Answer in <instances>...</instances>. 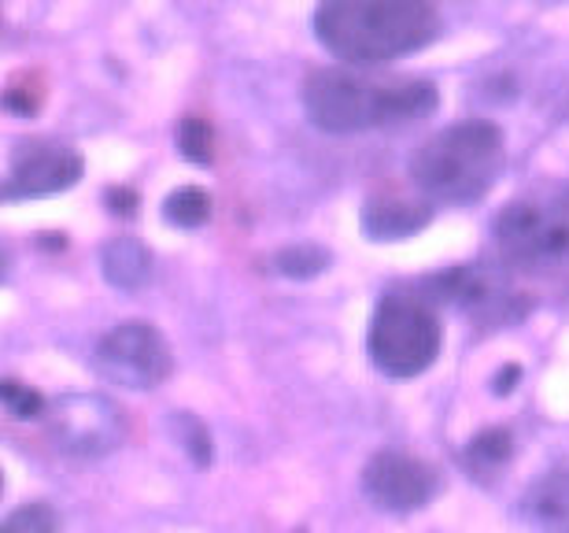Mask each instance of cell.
I'll use <instances>...</instances> for the list:
<instances>
[{"mask_svg": "<svg viewBox=\"0 0 569 533\" xmlns=\"http://www.w3.org/2000/svg\"><path fill=\"white\" fill-rule=\"evenodd\" d=\"M370 67H326L303 82L307 119L326 134H362L407 127L437 111L440 89L415 75H367Z\"/></svg>", "mask_w": 569, "mask_h": 533, "instance_id": "6da1fadb", "label": "cell"}, {"mask_svg": "<svg viewBox=\"0 0 569 533\" xmlns=\"http://www.w3.org/2000/svg\"><path fill=\"white\" fill-rule=\"evenodd\" d=\"M437 33L429 0H322L315 8L318 45L351 67H381L418 52Z\"/></svg>", "mask_w": 569, "mask_h": 533, "instance_id": "7a4b0ae2", "label": "cell"}, {"mask_svg": "<svg viewBox=\"0 0 569 533\" xmlns=\"http://www.w3.org/2000/svg\"><path fill=\"white\" fill-rule=\"evenodd\" d=\"M503 160V130L488 119H466L422 141L411 160V181L432 204H470L496 186Z\"/></svg>", "mask_w": 569, "mask_h": 533, "instance_id": "3957f363", "label": "cell"}, {"mask_svg": "<svg viewBox=\"0 0 569 533\" xmlns=\"http://www.w3.org/2000/svg\"><path fill=\"white\" fill-rule=\"evenodd\" d=\"M440 345L443 326L422 297L389 293L373 308L367 353L373 367L389 374V378H418V374H426L437 363Z\"/></svg>", "mask_w": 569, "mask_h": 533, "instance_id": "277c9868", "label": "cell"}, {"mask_svg": "<svg viewBox=\"0 0 569 533\" xmlns=\"http://www.w3.org/2000/svg\"><path fill=\"white\" fill-rule=\"evenodd\" d=\"M496 241L510 264L532 270L569 264V193L540 189L515 197L496 215Z\"/></svg>", "mask_w": 569, "mask_h": 533, "instance_id": "5b68a950", "label": "cell"}, {"mask_svg": "<svg viewBox=\"0 0 569 533\" xmlns=\"http://www.w3.org/2000/svg\"><path fill=\"white\" fill-rule=\"evenodd\" d=\"M44 430L56 452L71 460H104L127 441V412L104 393H67L49 404Z\"/></svg>", "mask_w": 569, "mask_h": 533, "instance_id": "8992f818", "label": "cell"}, {"mask_svg": "<svg viewBox=\"0 0 569 533\" xmlns=\"http://www.w3.org/2000/svg\"><path fill=\"white\" fill-rule=\"evenodd\" d=\"M93 367L104 382L119 385L127 393H148L159 389L170 371H174V356H170L167 337L144 319L116 323L100 337L93 348Z\"/></svg>", "mask_w": 569, "mask_h": 533, "instance_id": "52a82bcc", "label": "cell"}, {"mask_svg": "<svg viewBox=\"0 0 569 533\" xmlns=\"http://www.w3.org/2000/svg\"><path fill=\"white\" fill-rule=\"evenodd\" d=\"M429 289L437 300H448L459 312L485 323H515L526 315L521 293L492 264H459L437 278H429Z\"/></svg>", "mask_w": 569, "mask_h": 533, "instance_id": "ba28073f", "label": "cell"}, {"mask_svg": "<svg viewBox=\"0 0 569 533\" xmlns=\"http://www.w3.org/2000/svg\"><path fill=\"white\" fill-rule=\"evenodd\" d=\"M440 478L426 460H415L407 452H378L362 467V493L373 507L392 515H411L437 496Z\"/></svg>", "mask_w": 569, "mask_h": 533, "instance_id": "9c48e42d", "label": "cell"}, {"mask_svg": "<svg viewBox=\"0 0 569 533\" xmlns=\"http://www.w3.org/2000/svg\"><path fill=\"white\" fill-rule=\"evenodd\" d=\"M86 164L82 156L67 145H22L11 160L8 171V186L4 197L8 200H30V197H52V193H63L78 186Z\"/></svg>", "mask_w": 569, "mask_h": 533, "instance_id": "30bf717a", "label": "cell"}, {"mask_svg": "<svg viewBox=\"0 0 569 533\" xmlns=\"http://www.w3.org/2000/svg\"><path fill=\"white\" fill-rule=\"evenodd\" d=\"M432 200H403V197H370L362 208V234L370 241H407L422 234L432 219Z\"/></svg>", "mask_w": 569, "mask_h": 533, "instance_id": "8fae6325", "label": "cell"}, {"mask_svg": "<svg viewBox=\"0 0 569 533\" xmlns=\"http://www.w3.org/2000/svg\"><path fill=\"white\" fill-rule=\"evenodd\" d=\"M518 519L532 530L569 533V467H555L521 493Z\"/></svg>", "mask_w": 569, "mask_h": 533, "instance_id": "7c38bea8", "label": "cell"}, {"mask_svg": "<svg viewBox=\"0 0 569 533\" xmlns=\"http://www.w3.org/2000/svg\"><path fill=\"white\" fill-rule=\"evenodd\" d=\"M100 270L111 289L138 293L152 282V253L138 241V237H111L100 253Z\"/></svg>", "mask_w": 569, "mask_h": 533, "instance_id": "4fadbf2b", "label": "cell"}, {"mask_svg": "<svg viewBox=\"0 0 569 533\" xmlns=\"http://www.w3.org/2000/svg\"><path fill=\"white\" fill-rule=\"evenodd\" d=\"M326 267H329V253L318 245H284L270 256V270L281 278H292V282L318 278Z\"/></svg>", "mask_w": 569, "mask_h": 533, "instance_id": "5bb4252c", "label": "cell"}, {"mask_svg": "<svg viewBox=\"0 0 569 533\" xmlns=\"http://www.w3.org/2000/svg\"><path fill=\"white\" fill-rule=\"evenodd\" d=\"M163 219L181 230H200L211 219V197L200 186H181L163 200Z\"/></svg>", "mask_w": 569, "mask_h": 533, "instance_id": "9a60e30c", "label": "cell"}, {"mask_svg": "<svg viewBox=\"0 0 569 533\" xmlns=\"http://www.w3.org/2000/svg\"><path fill=\"white\" fill-rule=\"evenodd\" d=\"M0 401H4V412L16 418V423H30V418H44V412H49V401L30 389L27 382L19 378H4L0 382Z\"/></svg>", "mask_w": 569, "mask_h": 533, "instance_id": "2e32d148", "label": "cell"}, {"mask_svg": "<svg viewBox=\"0 0 569 533\" xmlns=\"http://www.w3.org/2000/svg\"><path fill=\"white\" fill-rule=\"evenodd\" d=\"M510 452H515V437H510V430H485V434H477L470 441V448H466V456L473 460V467H485V471H496L503 467L510 460Z\"/></svg>", "mask_w": 569, "mask_h": 533, "instance_id": "e0dca14e", "label": "cell"}, {"mask_svg": "<svg viewBox=\"0 0 569 533\" xmlns=\"http://www.w3.org/2000/svg\"><path fill=\"white\" fill-rule=\"evenodd\" d=\"M174 434H178V445L186 448L189 456H192V463H197V467H208L211 456H214L208 426H203L197 415H189V412H174Z\"/></svg>", "mask_w": 569, "mask_h": 533, "instance_id": "ac0fdd59", "label": "cell"}, {"mask_svg": "<svg viewBox=\"0 0 569 533\" xmlns=\"http://www.w3.org/2000/svg\"><path fill=\"white\" fill-rule=\"evenodd\" d=\"M56 526H60V515H56L44 501L22 504V507H16V512L4 519L8 533H52Z\"/></svg>", "mask_w": 569, "mask_h": 533, "instance_id": "d6986e66", "label": "cell"}, {"mask_svg": "<svg viewBox=\"0 0 569 533\" xmlns=\"http://www.w3.org/2000/svg\"><path fill=\"white\" fill-rule=\"evenodd\" d=\"M178 145H181V156H186L189 164H211V127H208V119H200V116L181 119Z\"/></svg>", "mask_w": 569, "mask_h": 533, "instance_id": "ffe728a7", "label": "cell"}, {"mask_svg": "<svg viewBox=\"0 0 569 533\" xmlns=\"http://www.w3.org/2000/svg\"><path fill=\"white\" fill-rule=\"evenodd\" d=\"M19 82L22 78H16V82L4 89V108L16 111V116H33V111L41 108L44 89L38 86V78H30V75H27V86H19Z\"/></svg>", "mask_w": 569, "mask_h": 533, "instance_id": "44dd1931", "label": "cell"}, {"mask_svg": "<svg viewBox=\"0 0 569 533\" xmlns=\"http://www.w3.org/2000/svg\"><path fill=\"white\" fill-rule=\"evenodd\" d=\"M108 200L116 204V215H133V208H138V197H133L130 189H108Z\"/></svg>", "mask_w": 569, "mask_h": 533, "instance_id": "7402d4cb", "label": "cell"}]
</instances>
